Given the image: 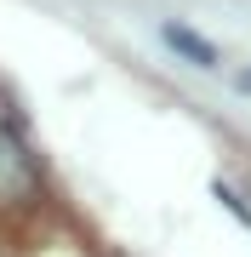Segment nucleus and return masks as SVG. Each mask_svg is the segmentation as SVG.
Listing matches in <instances>:
<instances>
[{"instance_id": "obj_1", "label": "nucleus", "mask_w": 251, "mask_h": 257, "mask_svg": "<svg viewBox=\"0 0 251 257\" xmlns=\"http://www.w3.org/2000/svg\"><path fill=\"white\" fill-rule=\"evenodd\" d=\"M160 40L183 57V63H194V69H217L223 57H217V46L200 35V29H188V23H160Z\"/></svg>"}, {"instance_id": "obj_3", "label": "nucleus", "mask_w": 251, "mask_h": 257, "mask_svg": "<svg viewBox=\"0 0 251 257\" xmlns=\"http://www.w3.org/2000/svg\"><path fill=\"white\" fill-rule=\"evenodd\" d=\"M211 194H217V200H223V206L234 211V217H240V223H245V229H251V206H245V200H240V194H234V189L223 183V177H217V183H211Z\"/></svg>"}, {"instance_id": "obj_2", "label": "nucleus", "mask_w": 251, "mask_h": 257, "mask_svg": "<svg viewBox=\"0 0 251 257\" xmlns=\"http://www.w3.org/2000/svg\"><path fill=\"white\" fill-rule=\"evenodd\" d=\"M18 189H29V155H23L18 132L0 120V200H6V194H18Z\"/></svg>"}]
</instances>
